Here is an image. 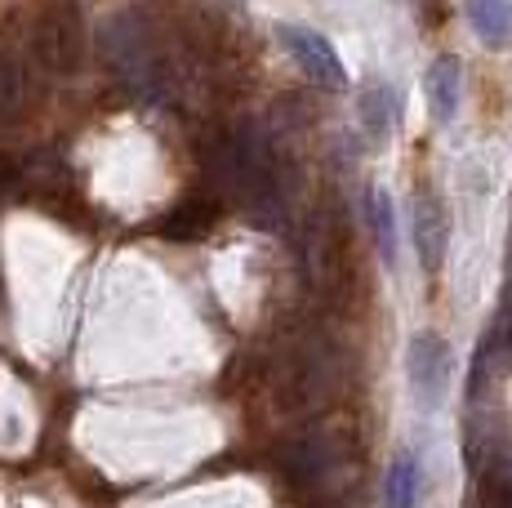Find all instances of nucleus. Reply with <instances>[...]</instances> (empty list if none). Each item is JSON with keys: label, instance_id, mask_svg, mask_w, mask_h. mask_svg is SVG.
Returning <instances> with one entry per match:
<instances>
[{"label": "nucleus", "instance_id": "obj_1", "mask_svg": "<svg viewBox=\"0 0 512 508\" xmlns=\"http://www.w3.org/2000/svg\"><path fill=\"white\" fill-rule=\"evenodd\" d=\"M103 58L107 67L116 72V81L125 85V94L139 103H161L165 99V72H161V58L152 50V36H147L143 18L139 14H112L103 23Z\"/></svg>", "mask_w": 512, "mask_h": 508}, {"label": "nucleus", "instance_id": "obj_2", "mask_svg": "<svg viewBox=\"0 0 512 508\" xmlns=\"http://www.w3.org/2000/svg\"><path fill=\"white\" fill-rule=\"evenodd\" d=\"M36 63L54 76H72L85 58V23L76 9H45L32 32Z\"/></svg>", "mask_w": 512, "mask_h": 508}, {"label": "nucleus", "instance_id": "obj_3", "mask_svg": "<svg viewBox=\"0 0 512 508\" xmlns=\"http://www.w3.org/2000/svg\"><path fill=\"white\" fill-rule=\"evenodd\" d=\"M281 45H285V54H290L303 72H308V81L326 85V90H339V85L348 81V76H343L339 54H334V45L321 32H312V27L281 23Z\"/></svg>", "mask_w": 512, "mask_h": 508}, {"label": "nucleus", "instance_id": "obj_4", "mask_svg": "<svg viewBox=\"0 0 512 508\" xmlns=\"http://www.w3.org/2000/svg\"><path fill=\"white\" fill-rule=\"evenodd\" d=\"M410 384H415L419 402L423 406H437L441 393H446L450 384V348L441 335H432V330H419L415 339H410Z\"/></svg>", "mask_w": 512, "mask_h": 508}, {"label": "nucleus", "instance_id": "obj_5", "mask_svg": "<svg viewBox=\"0 0 512 508\" xmlns=\"http://www.w3.org/2000/svg\"><path fill=\"white\" fill-rule=\"evenodd\" d=\"M281 468H285L290 482L321 486L330 477V468H334V451H330V442L321 433H308V437H299V442H290L281 451Z\"/></svg>", "mask_w": 512, "mask_h": 508}, {"label": "nucleus", "instance_id": "obj_6", "mask_svg": "<svg viewBox=\"0 0 512 508\" xmlns=\"http://www.w3.org/2000/svg\"><path fill=\"white\" fill-rule=\"evenodd\" d=\"M410 228H415V250H419L423 268L437 272L441 254H446V241H450V228H446V214H441V201L432 197V192H419L415 197V219H410Z\"/></svg>", "mask_w": 512, "mask_h": 508}, {"label": "nucleus", "instance_id": "obj_7", "mask_svg": "<svg viewBox=\"0 0 512 508\" xmlns=\"http://www.w3.org/2000/svg\"><path fill=\"white\" fill-rule=\"evenodd\" d=\"M32 72H27V63L18 58L14 50H0V125L5 121H18V116L27 112V103H32Z\"/></svg>", "mask_w": 512, "mask_h": 508}, {"label": "nucleus", "instance_id": "obj_8", "mask_svg": "<svg viewBox=\"0 0 512 508\" xmlns=\"http://www.w3.org/2000/svg\"><path fill=\"white\" fill-rule=\"evenodd\" d=\"M428 103L437 121H450L459 112V63L455 58H437L428 72Z\"/></svg>", "mask_w": 512, "mask_h": 508}, {"label": "nucleus", "instance_id": "obj_9", "mask_svg": "<svg viewBox=\"0 0 512 508\" xmlns=\"http://www.w3.org/2000/svg\"><path fill=\"white\" fill-rule=\"evenodd\" d=\"M419 504V459L397 455L383 482V508H415Z\"/></svg>", "mask_w": 512, "mask_h": 508}, {"label": "nucleus", "instance_id": "obj_10", "mask_svg": "<svg viewBox=\"0 0 512 508\" xmlns=\"http://www.w3.org/2000/svg\"><path fill=\"white\" fill-rule=\"evenodd\" d=\"M468 23L490 50L512 45V5H495V0H486V5H468Z\"/></svg>", "mask_w": 512, "mask_h": 508}, {"label": "nucleus", "instance_id": "obj_11", "mask_svg": "<svg viewBox=\"0 0 512 508\" xmlns=\"http://www.w3.org/2000/svg\"><path fill=\"white\" fill-rule=\"evenodd\" d=\"M210 223H214V205L210 201H187V205H179V210H170L165 214V223H161V232L165 237H205L210 232Z\"/></svg>", "mask_w": 512, "mask_h": 508}, {"label": "nucleus", "instance_id": "obj_12", "mask_svg": "<svg viewBox=\"0 0 512 508\" xmlns=\"http://www.w3.org/2000/svg\"><path fill=\"white\" fill-rule=\"evenodd\" d=\"M370 223H374V237H379V254L383 263H397V210H392V197L383 188L370 192Z\"/></svg>", "mask_w": 512, "mask_h": 508}, {"label": "nucleus", "instance_id": "obj_13", "mask_svg": "<svg viewBox=\"0 0 512 508\" xmlns=\"http://www.w3.org/2000/svg\"><path fill=\"white\" fill-rule=\"evenodd\" d=\"M361 121H366V130L374 139H383V134L392 130V90L379 81L366 85V94H361Z\"/></svg>", "mask_w": 512, "mask_h": 508}]
</instances>
